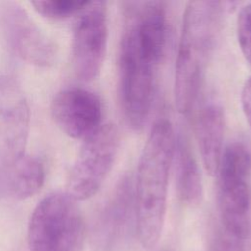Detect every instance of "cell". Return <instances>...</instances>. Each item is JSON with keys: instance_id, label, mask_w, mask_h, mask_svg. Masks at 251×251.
I'll return each instance as SVG.
<instances>
[{"instance_id": "6da1fadb", "label": "cell", "mask_w": 251, "mask_h": 251, "mask_svg": "<svg viewBox=\"0 0 251 251\" xmlns=\"http://www.w3.org/2000/svg\"><path fill=\"white\" fill-rule=\"evenodd\" d=\"M175 142L171 122L159 119L152 126L138 160L133 185L134 226L139 243L147 250L157 246L163 233Z\"/></svg>"}, {"instance_id": "7a4b0ae2", "label": "cell", "mask_w": 251, "mask_h": 251, "mask_svg": "<svg viewBox=\"0 0 251 251\" xmlns=\"http://www.w3.org/2000/svg\"><path fill=\"white\" fill-rule=\"evenodd\" d=\"M223 2L191 1L185 7L175 67V104L180 114L194 108L215 45Z\"/></svg>"}, {"instance_id": "3957f363", "label": "cell", "mask_w": 251, "mask_h": 251, "mask_svg": "<svg viewBox=\"0 0 251 251\" xmlns=\"http://www.w3.org/2000/svg\"><path fill=\"white\" fill-rule=\"evenodd\" d=\"M158 66L142 53L132 26L127 24L118 56V96L126 125L141 131L147 124L154 99Z\"/></svg>"}, {"instance_id": "277c9868", "label": "cell", "mask_w": 251, "mask_h": 251, "mask_svg": "<svg viewBox=\"0 0 251 251\" xmlns=\"http://www.w3.org/2000/svg\"><path fill=\"white\" fill-rule=\"evenodd\" d=\"M83 237L81 211L66 191L47 194L33 209L27 229L30 251H77Z\"/></svg>"}, {"instance_id": "5b68a950", "label": "cell", "mask_w": 251, "mask_h": 251, "mask_svg": "<svg viewBox=\"0 0 251 251\" xmlns=\"http://www.w3.org/2000/svg\"><path fill=\"white\" fill-rule=\"evenodd\" d=\"M218 176L220 224L248 235L251 212V151L241 141L228 143L224 150Z\"/></svg>"}, {"instance_id": "8992f818", "label": "cell", "mask_w": 251, "mask_h": 251, "mask_svg": "<svg viewBox=\"0 0 251 251\" xmlns=\"http://www.w3.org/2000/svg\"><path fill=\"white\" fill-rule=\"evenodd\" d=\"M120 147V133L108 123L82 140L78 155L71 167L66 192L76 201L94 196L109 176Z\"/></svg>"}, {"instance_id": "52a82bcc", "label": "cell", "mask_w": 251, "mask_h": 251, "mask_svg": "<svg viewBox=\"0 0 251 251\" xmlns=\"http://www.w3.org/2000/svg\"><path fill=\"white\" fill-rule=\"evenodd\" d=\"M107 45V4L104 1H87L75 15L72 26V64L80 80L88 82L99 75Z\"/></svg>"}, {"instance_id": "ba28073f", "label": "cell", "mask_w": 251, "mask_h": 251, "mask_svg": "<svg viewBox=\"0 0 251 251\" xmlns=\"http://www.w3.org/2000/svg\"><path fill=\"white\" fill-rule=\"evenodd\" d=\"M0 28L8 47L18 58L40 68L55 63V42L18 2H0Z\"/></svg>"}, {"instance_id": "9c48e42d", "label": "cell", "mask_w": 251, "mask_h": 251, "mask_svg": "<svg viewBox=\"0 0 251 251\" xmlns=\"http://www.w3.org/2000/svg\"><path fill=\"white\" fill-rule=\"evenodd\" d=\"M30 112L19 82L0 74V163H11L24 154L27 144Z\"/></svg>"}, {"instance_id": "30bf717a", "label": "cell", "mask_w": 251, "mask_h": 251, "mask_svg": "<svg viewBox=\"0 0 251 251\" xmlns=\"http://www.w3.org/2000/svg\"><path fill=\"white\" fill-rule=\"evenodd\" d=\"M50 110L57 126L74 139L84 140L104 124L101 98L81 86H69L58 91Z\"/></svg>"}, {"instance_id": "8fae6325", "label": "cell", "mask_w": 251, "mask_h": 251, "mask_svg": "<svg viewBox=\"0 0 251 251\" xmlns=\"http://www.w3.org/2000/svg\"><path fill=\"white\" fill-rule=\"evenodd\" d=\"M128 24L134 30L142 53L159 66L166 53L169 33L165 5L158 1L143 3Z\"/></svg>"}, {"instance_id": "7c38bea8", "label": "cell", "mask_w": 251, "mask_h": 251, "mask_svg": "<svg viewBox=\"0 0 251 251\" xmlns=\"http://www.w3.org/2000/svg\"><path fill=\"white\" fill-rule=\"evenodd\" d=\"M225 113L218 103L204 105L197 116L195 131L199 154L205 171L216 176L225 150Z\"/></svg>"}, {"instance_id": "4fadbf2b", "label": "cell", "mask_w": 251, "mask_h": 251, "mask_svg": "<svg viewBox=\"0 0 251 251\" xmlns=\"http://www.w3.org/2000/svg\"><path fill=\"white\" fill-rule=\"evenodd\" d=\"M172 167L180 200L187 206H198L204 196L203 177L190 146L181 135L176 136Z\"/></svg>"}, {"instance_id": "5bb4252c", "label": "cell", "mask_w": 251, "mask_h": 251, "mask_svg": "<svg viewBox=\"0 0 251 251\" xmlns=\"http://www.w3.org/2000/svg\"><path fill=\"white\" fill-rule=\"evenodd\" d=\"M2 166L6 198L16 200L29 198L35 195L44 184V165L34 156L25 153Z\"/></svg>"}, {"instance_id": "9a60e30c", "label": "cell", "mask_w": 251, "mask_h": 251, "mask_svg": "<svg viewBox=\"0 0 251 251\" xmlns=\"http://www.w3.org/2000/svg\"><path fill=\"white\" fill-rule=\"evenodd\" d=\"M34 10L42 17L51 20H63L75 16L87 1L81 0H34L30 2Z\"/></svg>"}, {"instance_id": "2e32d148", "label": "cell", "mask_w": 251, "mask_h": 251, "mask_svg": "<svg viewBox=\"0 0 251 251\" xmlns=\"http://www.w3.org/2000/svg\"><path fill=\"white\" fill-rule=\"evenodd\" d=\"M246 237L219 224L211 236L209 251H244Z\"/></svg>"}, {"instance_id": "e0dca14e", "label": "cell", "mask_w": 251, "mask_h": 251, "mask_svg": "<svg viewBox=\"0 0 251 251\" xmlns=\"http://www.w3.org/2000/svg\"><path fill=\"white\" fill-rule=\"evenodd\" d=\"M236 35L240 51L251 65V3L244 5L238 13Z\"/></svg>"}, {"instance_id": "ac0fdd59", "label": "cell", "mask_w": 251, "mask_h": 251, "mask_svg": "<svg viewBox=\"0 0 251 251\" xmlns=\"http://www.w3.org/2000/svg\"><path fill=\"white\" fill-rule=\"evenodd\" d=\"M240 101L244 117L251 127V76H249L243 84Z\"/></svg>"}, {"instance_id": "d6986e66", "label": "cell", "mask_w": 251, "mask_h": 251, "mask_svg": "<svg viewBox=\"0 0 251 251\" xmlns=\"http://www.w3.org/2000/svg\"><path fill=\"white\" fill-rule=\"evenodd\" d=\"M6 198L5 195V184H4V174H3V166L0 164V200Z\"/></svg>"}, {"instance_id": "ffe728a7", "label": "cell", "mask_w": 251, "mask_h": 251, "mask_svg": "<svg viewBox=\"0 0 251 251\" xmlns=\"http://www.w3.org/2000/svg\"><path fill=\"white\" fill-rule=\"evenodd\" d=\"M162 251H167V250H162Z\"/></svg>"}]
</instances>
